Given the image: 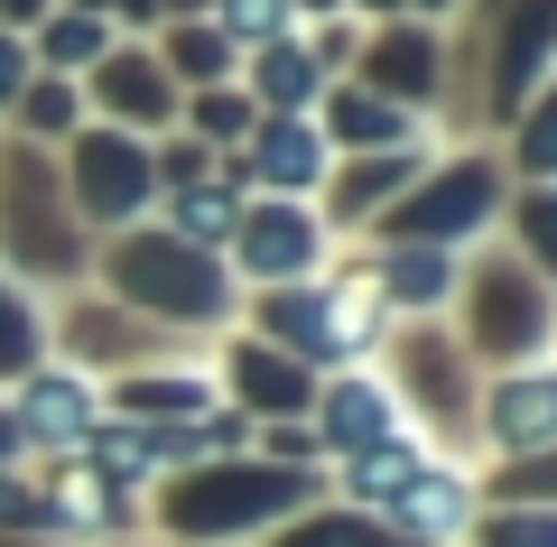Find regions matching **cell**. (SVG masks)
Returning a JSON list of instances; mask_svg holds the SVG:
<instances>
[{
    "label": "cell",
    "instance_id": "6da1fadb",
    "mask_svg": "<svg viewBox=\"0 0 557 547\" xmlns=\"http://www.w3.org/2000/svg\"><path fill=\"white\" fill-rule=\"evenodd\" d=\"M298 473H260V464H223V473H196V483L168 492V529L177 538H242V529L278 520L298 501Z\"/></svg>",
    "mask_w": 557,
    "mask_h": 547
},
{
    "label": "cell",
    "instance_id": "7a4b0ae2",
    "mask_svg": "<svg viewBox=\"0 0 557 547\" xmlns=\"http://www.w3.org/2000/svg\"><path fill=\"white\" fill-rule=\"evenodd\" d=\"M112 278L139 297V307H159V315H214L223 307L214 260H196L186 241H131V251L112 260Z\"/></svg>",
    "mask_w": 557,
    "mask_h": 547
},
{
    "label": "cell",
    "instance_id": "3957f363",
    "mask_svg": "<svg viewBox=\"0 0 557 547\" xmlns=\"http://www.w3.org/2000/svg\"><path fill=\"white\" fill-rule=\"evenodd\" d=\"M483 214H493V167H483V158H465L456 176H437L428 196H409V204H399V214H391V233H399V241H428V251H437V241L474 233Z\"/></svg>",
    "mask_w": 557,
    "mask_h": 547
},
{
    "label": "cell",
    "instance_id": "277c9868",
    "mask_svg": "<svg viewBox=\"0 0 557 547\" xmlns=\"http://www.w3.org/2000/svg\"><path fill=\"white\" fill-rule=\"evenodd\" d=\"M270 334H288V344L307 352H362L372 344V315L354 307V297H270Z\"/></svg>",
    "mask_w": 557,
    "mask_h": 547
},
{
    "label": "cell",
    "instance_id": "5b68a950",
    "mask_svg": "<svg viewBox=\"0 0 557 547\" xmlns=\"http://www.w3.org/2000/svg\"><path fill=\"white\" fill-rule=\"evenodd\" d=\"M242 251H251V270L288 278V270H317V260H325V233L298 214V204H270V214L242 223Z\"/></svg>",
    "mask_w": 557,
    "mask_h": 547
},
{
    "label": "cell",
    "instance_id": "8992f818",
    "mask_svg": "<svg viewBox=\"0 0 557 547\" xmlns=\"http://www.w3.org/2000/svg\"><path fill=\"white\" fill-rule=\"evenodd\" d=\"M483 427H493L511 455H539V446H548V427H557V381H548V372H520L511 390H493Z\"/></svg>",
    "mask_w": 557,
    "mask_h": 547
},
{
    "label": "cell",
    "instance_id": "52a82bcc",
    "mask_svg": "<svg viewBox=\"0 0 557 547\" xmlns=\"http://www.w3.org/2000/svg\"><path fill=\"white\" fill-rule=\"evenodd\" d=\"M84 204L94 214H131L139 196H149V167H139V149L131 139H84Z\"/></svg>",
    "mask_w": 557,
    "mask_h": 547
},
{
    "label": "cell",
    "instance_id": "ba28073f",
    "mask_svg": "<svg viewBox=\"0 0 557 547\" xmlns=\"http://www.w3.org/2000/svg\"><path fill=\"white\" fill-rule=\"evenodd\" d=\"M391 427H399V399L381 390V381H335V399H325V436H335L344 455L381 446Z\"/></svg>",
    "mask_w": 557,
    "mask_h": 547
},
{
    "label": "cell",
    "instance_id": "9c48e42d",
    "mask_svg": "<svg viewBox=\"0 0 557 547\" xmlns=\"http://www.w3.org/2000/svg\"><path fill=\"white\" fill-rule=\"evenodd\" d=\"M20 418H28V436H38V446H65V436L94 427V390H84L75 372H38V390L20 399Z\"/></svg>",
    "mask_w": 557,
    "mask_h": 547
},
{
    "label": "cell",
    "instance_id": "30bf717a",
    "mask_svg": "<svg viewBox=\"0 0 557 547\" xmlns=\"http://www.w3.org/2000/svg\"><path fill=\"white\" fill-rule=\"evenodd\" d=\"M260 176H270V186H317V167H325V149H317V130H307L298 112H278L270 130H260Z\"/></svg>",
    "mask_w": 557,
    "mask_h": 547
},
{
    "label": "cell",
    "instance_id": "8fae6325",
    "mask_svg": "<svg viewBox=\"0 0 557 547\" xmlns=\"http://www.w3.org/2000/svg\"><path fill=\"white\" fill-rule=\"evenodd\" d=\"M539 334H548V307H539V288H530V278H502V288H493V315H483V344L530 352Z\"/></svg>",
    "mask_w": 557,
    "mask_h": 547
},
{
    "label": "cell",
    "instance_id": "7c38bea8",
    "mask_svg": "<svg viewBox=\"0 0 557 547\" xmlns=\"http://www.w3.org/2000/svg\"><path fill=\"white\" fill-rule=\"evenodd\" d=\"M233 372H242V390H251L260 409H298V399H307V372L288 362V352H260V344H242V362H233Z\"/></svg>",
    "mask_w": 557,
    "mask_h": 547
},
{
    "label": "cell",
    "instance_id": "4fadbf2b",
    "mask_svg": "<svg viewBox=\"0 0 557 547\" xmlns=\"http://www.w3.org/2000/svg\"><path fill=\"white\" fill-rule=\"evenodd\" d=\"M278 547H418V538H399V529L362 520V510H335V520H307V529H288Z\"/></svg>",
    "mask_w": 557,
    "mask_h": 547
},
{
    "label": "cell",
    "instance_id": "5bb4252c",
    "mask_svg": "<svg viewBox=\"0 0 557 547\" xmlns=\"http://www.w3.org/2000/svg\"><path fill=\"white\" fill-rule=\"evenodd\" d=\"M47 520H65V529H112L121 520V492H102V483H57V501H47Z\"/></svg>",
    "mask_w": 557,
    "mask_h": 547
},
{
    "label": "cell",
    "instance_id": "9a60e30c",
    "mask_svg": "<svg viewBox=\"0 0 557 547\" xmlns=\"http://www.w3.org/2000/svg\"><path fill=\"white\" fill-rule=\"evenodd\" d=\"M260 94H270V112H307V94H317V65H307L298 47H270V65H260Z\"/></svg>",
    "mask_w": 557,
    "mask_h": 547
},
{
    "label": "cell",
    "instance_id": "2e32d148",
    "mask_svg": "<svg viewBox=\"0 0 557 547\" xmlns=\"http://www.w3.org/2000/svg\"><path fill=\"white\" fill-rule=\"evenodd\" d=\"M102 94H112L121 112H139V121H159V112H168V94H159V65H139V57L102 65Z\"/></svg>",
    "mask_w": 557,
    "mask_h": 547
},
{
    "label": "cell",
    "instance_id": "e0dca14e",
    "mask_svg": "<svg viewBox=\"0 0 557 547\" xmlns=\"http://www.w3.org/2000/svg\"><path fill=\"white\" fill-rule=\"evenodd\" d=\"M177 223H186L177 241H196V251H205V241H223V233H233V196L196 186V196H177Z\"/></svg>",
    "mask_w": 557,
    "mask_h": 547
},
{
    "label": "cell",
    "instance_id": "ac0fdd59",
    "mask_svg": "<svg viewBox=\"0 0 557 547\" xmlns=\"http://www.w3.org/2000/svg\"><path fill=\"white\" fill-rule=\"evenodd\" d=\"M372 75H381V94H428V75H437V57H428V47H381L372 57Z\"/></svg>",
    "mask_w": 557,
    "mask_h": 547
},
{
    "label": "cell",
    "instance_id": "d6986e66",
    "mask_svg": "<svg viewBox=\"0 0 557 547\" xmlns=\"http://www.w3.org/2000/svg\"><path fill=\"white\" fill-rule=\"evenodd\" d=\"M548 10H520V38H511V65H502V94H530V75H539V47H548Z\"/></svg>",
    "mask_w": 557,
    "mask_h": 547
},
{
    "label": "cell",
    "instance_id": "ffe728a7",
    "mask_svg": "<svg viewBox=\"0 0 557 547\" xmlns=\"http://www.w3.org/2000/svg\"><path fill=\"white\" fill-rule=\"evenodd\" d=\"M28 352H38V315H28L20 288H0V372H20Z\"/></svg>",
    "mask_w": 557,
    "mask_h": 547
},
{
    "label": "cell",
    "instance_id": "44dd1931",
    "mask_svg": "<svg viewBox=\"0 0 557 547\" xmlns=\"http://www.w3.org/2000/svg\"><path fill=\"white\" fill-rule=\"evenodd\" d=\"M131 409H149V418H168V409H186V418H196V409H214V390H205V381H139V390H131Z\"/></svg>",
    "mask_w": 557,
    "mask_h": 547
},
{
    "label": "cell",
    "instance_id": "7402d4cb",
    "mask_svg": "<svg viewBox=\"0 0 557 547\" xmlns=\"http://www.w3.org/2000/svg\"><path fill=\"white\" fill-rule=\"evenodd\" d=\"M483 547H557V520L548 510H502V520H483Z\"/></svg>",
    "mask_w": 557,
    "mask_h": 547
},
{
    "label": "cell",
    "instance_id": "603a6c76",
    "mask_svg": "<svg viewBox=\"0 0 557 547\" xmlns=\"http://www.w3.org/2000/svg\"><path fill=\"white\" fill-rule=\"evenodd\" d=\"M278 20H288V0H223V28L233 38H278Z\"/></svg>",
    "mask_w": 557,
    "mask_h": 547
},
{
    "label": "cell",
    "instance_id": "cb8c5ba5",
    "mask_svg": "<svg viewBox=\"0 0 557 547\" xmlns=\"http://www.w3.org/2000/svg\"><path fill=\"white\" fill-rule=\"evenodd\" d=\"M391 288H399V297H437V288H446V260H437V251H418V260L399 251V260H391Z\"/></svg>",
    "mask_w": 557,
    "mask_h": 547
},
{
    "label": "cell",
    "instance_id": "d4e9b609",
    "mask_svg": "<svg viewBox=\"0 0 557 547\" xmlns=\"http://www.w3.org/2000/svg\"><path fill=\"white\" fill-rule=\"evenodd\" d=\"M335 130H344V139H391V112L362 102V94H335Z\"/></svg>",
    "mask_w": 557,
    "mask_h": 547
},
{
    "label": "cell",
    "instance_id": "484cf974",
    "mask_svg": "<svg viewBox=\"0 0 557 547\" xmlns=\"http://www.w3.org/2000/svg\"><path fill=\"white\" fill-rule=\"evenodd\" d=\"M177 65H186V75H214V65H223V38H214V28H196V38H177Z\"/></svg>",
    "mask_w": 557,
    "mask_h": 547
},
{
    "label": "cell",
    "instance_id": "4316f807",
    "mask_svg": "<svg viewBox=\"0 0 557 547\" xmlns=\"http://www.w3.org/2000/svg\"><path fill=\"white\" fill-rule=\"evenodd\" d=\"M47 47H57V57H94V47H102V28H94V20H65Z\"/></svg>",
    "mask_w": 557,
    "mask_h": 547
},
{
    "label": "cell",
    "instance_id": "83f0119b",
    "mask_svg": "<svg viewBox=\"0 0 557 547\" xmlns=\"http://www.w3.org/2000/svg\"><path fill=\"white\" fill-rule=\"evenodd\" d=\"M10 94H20V47L0 38V102H10Z\"/></svg>",
    "mask_w": 557,
    "mask_h": 547
},
{
    "label": "cell",
    "instance_id": "f1b7e54d",
    "mask_svg": "<svg viewBox=\"0 0 557 547\" xmlns=\"http://www.w3.org/2000/svg\"><path fill=\"white\" fill-rule=\"evenodd\" d=\"M0 10H10V20H38V10H47V0H0Z\"/></svg>",
    "mask_w": 557,
    "mask_h": 547
},
{
    "label": "cell",
    "instance_id": "f546056e",
    "mask_svg": "<svg viewBox=\"0 0 557 547\" xmlns=\"http://www.w3.org/2000/svg\"><path fill=\"white\" fill-rule=\"evenodd\" d=\"M10 446H20V427H10V418H0V464H10Z\"/></svg>",
    "mask_w": 557,
    "mask_h": 547
},
{
    "label": "cell",
    "instance_id": "4dcf8cb0",
    "mask_svg": "<svg viewBox=\"0 0 557 547\" xmlns=\"http://www.w3.org/2000/svg\"><path fill=\"white\" fill-rule=\"evenodd\" d=\"M418 10H428V20H437V10H456V0H418Z\"/></svg>",
    "mask_w": 557,
    "mask_h": 547
},
{
    "label": "cell",
    "instance_id": "1f68e13d",
    "mask_svg": "<svg viewBox=\"0 0 557 547\" xmlns=\"http://www.w3.org/2000/svg\"><path fill=\"white\" fill-rule=\"evenodd\" d=\"M381 10H391V0H381Z\"/></svg>",
    "mask_w": 557,
    "mask_h": 547
}]
</instances>
